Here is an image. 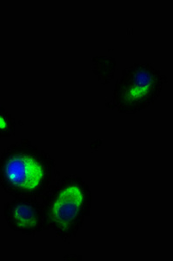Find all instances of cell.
<instances>
[{
	"mask_svg": "<svg viewBox=\"0 0 173 261\" xmlns=\"http://www.w3.org/2000/svg\"><path fill=\"white\" fill-rule=\"evenodd\" d=\"M60 177L53 158L27 139L7 146L0 155V187L14 198L41 199Z\"/></svg>",
	"mask_w": 173,
	"mask_h": 261,
	"instance_id": "1",
	"label": "cell"
},
{
	"mask_svg": "<svg viewBox=\"0 0 173 261\" xmlns=\"http://www.w3.org/2000/svg\"><path fill=\"white\" fill-rule=\"evenodd\" d=\"M41 199L48 228L64 241L76 237L92 207V192L85 180L73 174L65 176Z\"/></svg>",
	"mask_w": 173,
	"mask_h": 261,
	"instance_id": "2",
	"label": "cell"
},
{
	"mask_svg": "<svg viewBox=\"0 0 173 261\" xmlns=\"http://www.w3.org/2000/svg\"><path fill=\"white\" fill-rule=\"evenodd\" d=\"M167 77L149 63H134L124 69L105 107L124 114H135L153 104L160 95Z\"/></svg>",
	"mask_w": 173,
	"mask_h": 261,
	"instance_id": "3",
	"label": "cell"
},
{
	"mask_svg": "<svg viewBox=\"0 0 173 261\" xmlns=\"http://www.w3.org/2000/svg\"><path fill=\"white\" fill-rule=\"evenodd\" d=\"M3 215L9 228L22 234L35 236L49 230L42 204L37 199L16 197L5 203Z\"/></svg>",
	"mask_w": 173,
	"mask_h": 261,
	"instance_id": "4",
	"label": "cell"
},
{
	"mask_svg": "<svg viewBox=\"0 0 173 261\" xmlns=\"http://www.w3.org/2000/svg\"><path fill=\"white\" fill-rule=\"evenodd\" d=\"M15 119L0 105V138L13 136L15 135Z\"/></svg>",
	"mask_w": 173,
	"mask_h": 261,
	"instance_id": "5",
	"label": "cell"
}]
</instances>
